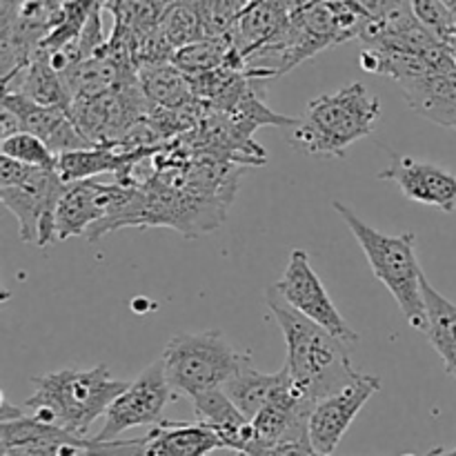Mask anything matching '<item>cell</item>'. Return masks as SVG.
<instances>
[{
  "mask_svg": "<svg viewBox=\"0 0 456 456\" xmlns=\"http://www.w3.org/2000/svg\"><path fill=\"white\" fill-rule=\"evenodd\" d=\"M172 386L165 377L163 361H154L145 372L138 374L127 390L116 396L105 414V426L92 436L94 441H116L123 432L141 426H159L163 423L165 405L172 401Z\"/></svg>",
  "mask_w": 456,
  "mask_h": 456,
  "instance_id": "9c48e42d",
  "label": "cell"
},
{
  "mask_svg": "<svg viewBox=\"0 0 456 456\" xmlns=\"http://www.w3.org/2000/svg\"><path fill=\"white\" fill-rule=\"evenodd\" d=\"M3 92H13L27 96L29 101L40 102L47 107H58V110L69 111L71 94L67 89L65 78L58 74L49 62L47 53L36 52L29 65L22 67L18 74L3 83Z\"/></svg>",
  "mask_w": 456,
  "mask_h": 456,
  "instance_id": "2e32d148",
  "label": "cell"
},
{
  "mask_svg": "<svg viewBox=\"0 0 456 456\" xmlns=\"http://www.w3.org/2000/svg\"><path fill=\"white\" fill-rule=\"evenodd\" d=\"M191 408L199 414V421L212 428L223 441V448L248 454L254 445L252 421L240 412L225 392V387L200 392L191 396Z\"/></svg>",
  "mask_w": 456,
  "mask_h": 456,
  "instance_id": "9a60e30c",
  "label": "cell"
},
{
  "mask_svg": "<svg viewBox=\"0 0 456 456\" xmlns=\"http://www.w3.org/2000/svg\"><path fill=\"white\" fill-rule=\"evenodd\" d=\"M136 185H123V183H102L74 181L65 183L61 200L56 209V236L65 240L69 236H87L98 223L107 221L125 208L134 194Z\"/></svg>",
  "mask_w": 456,
  "mask_h": 456,
  "instance_id": "30bf717a",
  "label": "cell"
},
{
  "mask_svg": "<svg viewBox=\"0 0 456 456\" xmlns=\"http://www.w3.org/2000/svg\"><path fill=\"white\" fill-rule=\"evenodd\" d=\"M3 107L12 110L20 118L22 132H29L38 136L53 154H67V151L87 150L94 147L87 138L76 127L69 111L58 110V107L40 105L29 101L27 96L13 92H3Z\"/></svg>",
  "mask_w": 456,
  "mask_h": 456,
  "instance_id": "4fadbf2b",
  "label": "cell"
},
{
  "mask_svg": "<svg viewBox=\"0 0 456 456\" xmlns=\"http://www.w3.org/2000/svg\"><path fill=\"white\" fill-rule=\"evenodd\" d=\"M0 456H7V454H0Z\"/></svg>",
  "mask_w": 456,
  "mask_h": 456,
  "instance_id": "4dcf8cb0",
  "label": "cell"
},
{
  "mask_svg": "<svg viewBox=\"0 0 456 456\" xmlns=\"http://www.w3.org/2000/svg\"><path fill=\"white\" fill-rule=\"evenodd\" d=\"M423 301L428 312V338L439 352L445 372L456 381V305L439 294L435 285L423 276Z\"/></svg>",
  "mask_w": 456,
  "mask_h": 456,
  "instance_id": "d6986e66",
  "label": "cell"
},
{
  "mask_svg": "<svg viewBox=\"0 0 456 456\" xmlns=\"http://www.w3.org/2000/svg\"><path fill=\"white\" fill-rule=\"evenodd\" d=\"M405 456H414V454H405ZM426 456H456V448L454 450L436 448V450H432V452H428Z\"/></svg>",
  "mask_w": 456,
  "mask_h": 456,
  "instance_id": "4316f807",
  "label": "cell"
},
{
  "mask_svg": "<svg viewBox=\"0 0 456 456\" xmlns=\"http://www.w3.org/2000/svg\"><path fill=\"white\" fill-rule=\"evenodd\" d=\"M254 456H323L312 448V444H292V445H279V448L261 450Z\"/></svg>",
  "mask_w": 456,
  "mask_h": 456,
  "instance_id": "d4e9b609",
  "label": "cell"
},
{
  "mask_svg": "<svg viewBox=\"0 0 456 456\" xmlns=\"http://www.w3.org/2000/svg\"><path fill=\"white\" fill-rule=\"evenodd\" d=\"M150 102L141 89V80L132 78L96 96L74 98L69 116L92 145H118L145 116Z\"/></svg>",
  "mask_w": 456,
  "mask_h": 456,
  "instance_id": "8992f818",
  "label": "cell"
},
{
  "mask_svg": "<svg viewBox=\"0 0 456 456\" xmlns=\"http://www.w3.org/2000/svg\"><path fill=\"white\" fill-rule=\"evenodd\" d=\"M22 132V123L12 110L3 107L0 111V141H7V138L16 136V134Z\"/></svg>",
  "mask_w": 456,
  "mask_h": 456,
  "instance_id": "484cf974",
  "label": "cell"
},
{
  "mask_svg": "<svg viewBox=\"0 0 456 456\" xmlns=\"http://www.w3.org/2000/svg\"><path fill=\"white\" fill-rule=\"evenodd\" d=\"M379 390H381V379L374 374L356 372V377L346 387L316 401L310 417L312 448L323 456H332L356 414Z\"/></svg>",
  "mask_w": 456,
  "mask_h": 456,
  "instance_id": "8fae6325",
  "label": "cell"
},
{
  "mask_svg": "<svg viewBox=\"0 0 456 456\" xmlns=\"http://www.w3.org/2000/svg\"><path fill=\"white\" fill-rule=\"evenodd\" d=\"M410 7L417 20L441 40H448L454 34L456 18L444 7L441 0H410Z\"/></svg>",
  "mask_w": 456,
  "mask_h": 456,
  "instance_id": "cb8c5ba5",
  "label": "cell"
},
{
  "mask_svg": "<svg viewBox=\"0 0 456 456\" xmlns=\"http://www.w3.org/2000/svg\"><path fill=\"white\" fill-rule=\"evenodd\" d=\"M208 36H227L249 7L248 0H194Z\"/></svg>",
  "mask_w": 456,
  "mask_h": 456,
  "instance_id": "603a6c76",
  "label": "cell"
},
{
  "mask_svg": "<svg viewBox=\"0 0 456 456\" xmlns=\"http://www.w3.org/2000/svg\"><path fill=\"white\" fill-rule=\"evenodd\" d=\"M332 208L338 216L346 221L354 239L363 248L365 258L372 267L374 276L390 289L395 301L399 303L405 321L414 330L428 332V312L423 301V270L417 261V249H414V234L390 236L374 230L372 225L356 216L347 205L332 200Z\"/></svg>",
  "mask_w": 456,
  "mask_h": 456,
  "instance_id": "277c9868",
  "label": "cell"
},
{
  "mask_svg": "<svg viewBox=\"0 0 456 456\" xmlns=\"http://www.w3.org/2000/svg\"><path fill=\"white\" fill-rule=\"evenodd\" d=\"M445 43H448V47H450V53H452V58H454V65H456V36L452 34V36H450L448 40H445Z\"/></svg>",
  "mask_w": 456,
  "mask_h": 456,
  "instance_id": "83f0119b",
  "label": "cell"
},
{
  "mask_svg": "<svg viewBox=\"0 0 456 456\" xmlns=\"http://www.w3.org/2000/svg\"><path fill=\"white\" fill-rule=\"evenodd\" d=\"M160 361L172 390L191 399L200 392L225 387L252 359L236 352L221 330H205L169 338Z\"/></svg>",
  "mask_w": 456,
  "mask_h": 456,
  "instance_id": "5b68a950",
  "label": "cell"
},
{
  "mask_svg": "<svg viewBox=\"0 0 456 456\" xmlns=\"http://www.w3.org/2000/svg\"><path fill=\"white\" fill-rule=\"evenodd\" d=\"M62 178L56 169L34 167L16 185L0 187V200L16 216L18 234L25 243L47 248L56 236V209L62 194Z\"/></svg>",
  "mask_w": 456,
  "mask_h": 456,
  "instance_id": "52a82bcc",
  "label": "cell"
},
{
  "mask_svg": "<svg viewBox=\"0 0 456 456\" xmlns=\"http://www.w3.org/2000/svg\"><path fill=\"white\" fill-rule=\"evenodd\" d=\"M138 80H141V89L150 102V110L181 111L200 102L191 87V78L183 74L174 62L142 65L138 69Z\"/></svg>",
  "mask_w": 456,
  "mask_h": 456,
  "instance_id": "ac0fdd59",
  "label": "cell"
},
{
  "mask_svg": "<svg viewBox=\"0 0 456 456\" xmlns=\"http://www.w3.org/2000/svg\"><path fill=\"white\" fill-rule=\"evenodd\" d=\"M265 301L288 347L285 368L307 396L321 401L346 387L356 377L359 370L352 365L346 343L285 303L274 285L267 288Z\"/></svg>",
  "mask_w": 456,
  "mask_h": 456,
  "instance_id": "6da1fadb",
  "label": "cell"
},
{
  "mask_svg": "<svg viewBox=\"0 0 456 456\" xmlns=\"http://www.w3.org/2000/svg\"><path fill=\"white\" fill-rule=\"evenodd\" d=\"M381 118V101L363 83H352L310 101L298 118L292 141L298 150L314 156H346L347 147L370 136Z\"/></svg>",
  "mask_w": 456,
  "mask_h": 456,
  "instance_id": "3957f363",
  "label": "cell"
},
{
  "mask_svg": "<svg viewBox=\"0 0 456 456\" xmlns=\"http://www.w3.org/2000/svg\"><path fill=\"white\" fill-rule=\"evenodd\" d=\"M0 154L31 167L58 169V154H53L38 136L29 132H20L7 141H0Z\"/></svg>",
  "mask_w": 456,
  "mask_h": 456,
  "instance_id": "7402d4cb",
  "label": "cell"
},
{
  "mask_svg": "<svg viewBox=\"0 0 456 456\" xmlns=\"http://www.w3.org/2000/svg\"><path fill=\"white\" fill-rule=\"evenodd\" d=\"M223 448L203 421H163L138 439V456H209Z\"/></svg>",
  "mask_w": 456,
  "mask_h": 456,
  "instance_id": "5bb4252c",
  "label": "cell"
},
{
  "mask_svg": "<svg viewBox=\"0 0 456 456\" xmlns=\"http://www.w3.org/2000/svg\"><path fill=\"white\" fill-rule=\"evenodd\" d=\"M209 456H216V452H212V454H209Z\"/></svg>",
  "mask_w": 456,
  "mask_h": 456,
  "instance_id": "f1b7e54d",
  "label": "cell"
},
{
  "mask_svg": "<svg viewBox=\"0 0 456 456\" xmlns=\"http://www.w3.org/2000/svg\"><path fill=\"white\" fill-rule=\"evenodd\" d=\"M454 36H456V27H454Z\"/></svg>",
  "mask_w": 456,
  "mask_h": 456,
  "instance_id": "f546056e",
  "label": "cell"
},
{
  "mask_svg": "<svg viewBox=\"0 0 456 456\" xmlns=\"http://www.w3.org/2000/svg\"><path fill=\"white\" fill-rule=\"evenodd\" d=\"M285 377H288V368H281L274 374H263L252 368V363H245L240 372L232 379L225 386V392L230 399L234 401L236 408L252 421L267 403L272 396L276 395L281 386H283Z\"/></svg>",
  "mask_w": 456,
  "mask_h": 456,
  "instance_id": "ffe728a7",
  "label": "cell"
},
{
  "mask_svg": "<svg viewBox=\"0 0 456 456\" xmlns=\"http://www.w3.org/2000/svg\"><path fill=\"white\" fill-rule=\"evenodd\" d=\"M399 87L414 111L456 129V74H423Z\"/></svg>",
  "mask_w": 456,
  "mask_h": 456,
  "instance_id": "e0dca14e",
  "label": "cell"
},
{
  "mask_svg": "<svg viewBox=\"0 0 456 456\" xmlns=\"http://www.w3.org/2000/svg\"><path fill=\"white\" fill-rule=\"evenodd\" d=\"M159 29L163 38L172 45L174 52L208 36L194 0H176L169 4L160 18Z\"/></svg>",
  "mask_w": 456,
  "mask_h": 456,
  "instance_id": "44dd1931",
  "label": "cell"
},
{
  "mask_svg": "<svg viewBox=\"0 0 456 456\" xmlns=\"http://www.w3.org/2000/svg\"><path fill=\"white\" fill-rule=\"evenodd\" d=\"M379 178L396 183L414 203L430 205L441 212H456V174L439 165L392 154L390 167L383 169Z\"/></svg>",
  "mask_w": 456,
  "mask_h": 456,
  "instance_id": "7c38bea8",
  "label": "cell"
},
{
  "mask_svg": "<svg viewBox=\"0 0 456 456\" xmlns=\"http://www.w3.org/2000/svg\"><path fill=\"white\" fill-rule=\"evenodd\" d=\"M274 288L285 298V303H289L303 316H307V319L319 323L323 330H328L338 341H343L346 346L359 341V332L343 319L338 307L330 298L325 285L321 283L319 274L312 270L307 252L294 249L289 254L288 267H285L279 283H274Z\"/></svg>",
  "mask_w": 456,
  "mask_h": 456,
  "instance_id": "ba28073f",
  "label": "cell"
},
{
  "mask_svg": "<svg viewBox=\"0 0 456 456\" xmlns=\"http://www.w3.org/2000/svg\"><path fill=\"white\" fill-rule=\"evenodd\" d=\"M36 392L27 399V408L36 419L62 428L76 436L89 439L87 432L98 417H105L110 405L127 381L111 379L107 365L92 370H61L31 379Z\"/></svg>",
  "mask_w": 456,
  "mask_h": 456,
  "instance_id": "7a4b0ae2",
  "label": "cell"
}]
</instances>
